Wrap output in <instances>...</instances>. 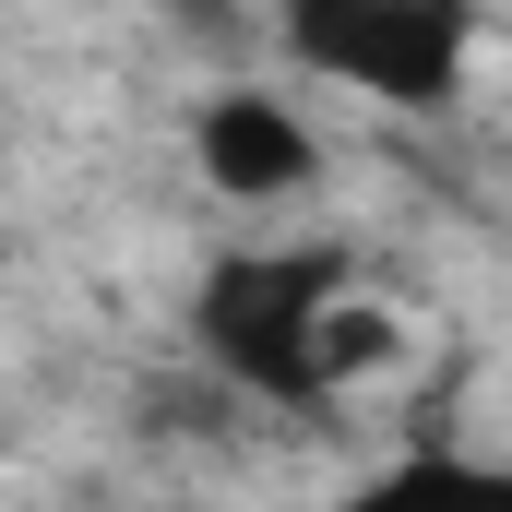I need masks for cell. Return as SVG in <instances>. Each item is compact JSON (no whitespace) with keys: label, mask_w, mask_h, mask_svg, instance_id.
Returning a JSON list of instances; mask_svg holds the SVG:
<instances>
[{"label":"cell","mask_w":512,"mask_h":512,"mask_svg":"<svg viewBox=\"0 0 512 512\" xmlns=\"http://www.w3.org/2000/svg\"><path fill=\"white\" fill-rule=\"evenodd\" d=\"M286 60L346 84V96H382V108H453L465 60H477V12L465 0H298L286 12Z\"/></svg>","instance_id":"7a4b0ae2"},{"label":"cell","mask_w":512,"mask_h":512,"mask_svg":"<svg viewBox=\"0 0 512 512\" xmlns=\"http://www.w3.org/2000/svg\"><path fill=\"white\" fill-rule=\"evenodd\" d=\"M191 167L227 191V203H298L322 179V131L298 120L274 84H215L191 108Z\"/></svg>","instance_id":"3957f363"},{"label":"cell","mask_w":512,"mask_h":512,"mask_svg":"<svg viewBox=\"0 0 512 512\" xmlns=\"http://www.w3.org/2000/svg\"><path fill=\"white\" fill-rule=\"evenodd\" d=\"M334 512H512V465H489V453H405L382 477H358Z\"/></svg>","instance_id":"277c9868"},{"label":"cell","mask_w":512,"mask_h":512,"mask_svg":"<svg viewBox=\"0 0 512 512\" xmlns=\"http://www.w3.org/2000/svg\"><path fill=\"white\" fill-rule=\"evenodd\" d=\"M346 310V251H227L191 286V346L227 393L322 405V334Z\"/></svg>","instance_id":"6da1fadb"}]
</instances>
